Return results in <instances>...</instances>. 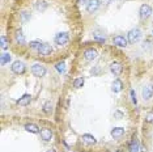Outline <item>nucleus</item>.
I'll return each mask as SVG.
<instances>
[{"instance_id": "7c9ffc66", "label": "nucleus", "mask_w": 153, "mask_h": 152, "mask_svg": "<svg viewBox=\"0 0 153 152\" xmlns=\"http://www.w3.org/2000/svg\"><path fill=\"white\" fill-rule=\"evenodd\" d=\"M47 152H56V150L55 148H50V150H47Z\"/></svg>"}, {"instance_id": "ddd939ff", "label": "nucleus", "mask_w": 153, "mask_h": 152, "mask_svg": "<svg viewBox=\"0 0 153 152\" xmlns=\"http://www.w3.org/2000/svg\"><path fill=\"white\" fill-rule=\"evenodd\" d=\"M124 135V129L123 127H114L113 130H111V136L114 138V139H119L120 136Z\"/></svg>"}, {"instance_id": "6e6552de", "label": "nucleus", "mask_w": 153, "mask_h": 152, "mask_svg": "<svg viewBox=\"0 0 153 152\" xmlns=\"http://www.w3.org/2000/svg\"><path fill=\"white\" fill-rule=\"evenodd\" d=\"M97 57H98V53H97L96 49H86L84 51V58H85V60H88V62L94 60Z\"/></svg>"}, {"instance_id": "39448f33", "label": "nucleus", "mask_w": 153, "mask_h": 152, "mask_svg": "<svg viewBox=\"0 0 153 152\" xmlns=\"http://www.w3.org/2000/svg\"><path fill=\"white\" fill-rule=\"evenodd\" d=\"M153 96V85L152 84H147L145 87H143V98L144 101L151 100Z\"/></svg>"}, {"instance_id": "2eb2a0df", "label": "nucleus", "mask_w": 153, "mask_h": 152, "mask_svg": "<svg viewBox=\"0 0 153 152\" xmlns=\"http://www.w3.org/2000/svg\"><path fill=\"white\" fill-rule=\"evenodd\" d=\"M139 151H140V144H139L137 138L134 136L130 143V152H139Z\"/></svg>"}, {"instance_id": "412c9836", "label": "nucleus", "mask_w": 153, "mask_h": 152, "mask_svg": "<svg viewBox=\"0 0 153 152\" xmlns=\"http://www.w3.org/2000/svg\"><path fill=\"white\" fill-rule=\"evenodd\" d=\"M9 62H11V54H8V53L1 54V58H0V63H1V66L9 63Z\"/></svg>"}, {"instance_id": "9d476101", "label": "nucleus", "mask_w": 153, "mask_h": 152, "mask_svg": "<svg viewBox=\"0 0 153 152\" xmlns=\"http://www.w3.org/2000/svg\"><path fill=\"white\" fill-rule=\"evenodd\" d=\"M38 53H39V55H42V57H47V55H50L53 53V47L47 43H42L41 47L38 49Z\"/></svg>"}, {"instance_id": "0eeeda50", "label": "nucleus", "mask_w": 153, "mask_h": 152, "mask_svg": "<svg viewBox=\"0 0 153 152\" xmlns=\"http://www.w3.org/2000/svg\"><path fill=\"white\" fill-rule=\"evenodd\" d=\"M100 4H101L100 0H88V1H86V11L89 13L96 12L97 9H98Z\"/></svg>"}, {"instance_id": "1a4fd4ad", "label": "nucleus", "mask_w": 153, "mask_h": 152, "mask_svg": "<svg viewBox=\"0 0 153 152\" xmlns=\"http://www.w3.org/2000/svg\"><path fill=\"white\" fill-rule=\"evenodd\" d=\"M110 71L114 74V76H119L122 74V71H123V66L118 63V62H113L110 64Z\"/></svg>"}, {"instance_id": "f257e3e1", "label": "nucleus", "mask_w": 153, "mask_h": 152, "mask_svg": "<svg viewBox=\"0 0 153 152\" xmlns=\"http://www.w3.org/2000/svg\"><path fill=\"white\" fill-rule=\"evenodd\" d=\"M140 37H141V32H140V29H132L128 32L127 34V41L130 43H136L139 39H140Z\"/></svg>"}, {"instance_id": "c85d7f7f", "label": "nucleus", "mask_w": 153, "mask_h": 152, "mask_svg": "<svg viewBox=\"0 0 153 152\" xmlns=\"http://www.w3.org/2000/svg\"><path fill=\"white\" fill-rule=\"evenodd\" d=\"M94 39L97 41V42H100V43H105V38H103V37H100L98 34H94Z\"/></svg>"}, {"instance_id": "4468645a", "label": "nucleus", "mask_w": 153, "mask_h": 152, "mask_svg": "<svg viewBox=\"0 0 153 152\" xmlns=\"http://www.w3.org/2000/svg\"><path fill=\"white\" fill-rule=\"evenodd\" d=\"M30 101H32V96L30 95H24L22 97H20L19 100H17V104H19L20 106H27L30 104Z\"/></svg>"}, {"instance_id": "7ed1b4c3", "label": "nucleus", "mask_w": 153, "mask_h": 152, "mask_svg": "<svg viewBox=\"0 0 153 152\" xmlns=\"http://www.w3.org/2000/svg\"><path fill=\"white\" fill-rule=\"evenodd\" d=\"M69 41V36L68 33L65 32H62V33H58L56 36H55V43L58 45V46H64V45H67Z\"/></svg>"}, {"instance_id": "f3484780", "label": "nucleus", "mask_w": 153, "mask_h": 152, "mask_svg": "<svg viewBox=\"0 0 153 152\" xmlns=\"http://www.w3.org/2000/svg\"><path fill=\"white\" fill-rule=\"evenodd\" d=\"M42 110L45 114H51L53 113V104L51 101H45L43 105H42Z\"/></svg>"}, {"instance_id": "4be33fe9", "label": "nucleus", "mask_w": 153, "mask_h": 152, "mask_svg": "<svg viewBox=\"0 0 153 152\" xmlns=\"http://www.w3.org/2000/svg\"><path fill=\"white\" fill-rule=\"evenodd\" d=\"M8 39H7L5 36H1V38H0V47H1V50H7L8 49Z\"/></svg>"}, {"instance_id": "9b49d317", "label": "nucleus", "mask_w": 153, "mask_h": 152, "mask_svg": "<svg viewBox=\"0 0 153 152\" xmlns=\"http://www.w3.org/2000/svg\"><path fill=\"white\" fill-rule=\"evenodd\" d=\"M113 42L118 47H126L127 43H128V41L123 36H115V37H114V39H113Z\"/></svg>"}, {"instance_id": "cd10ccee", "label": "nucleus", "mask_w": 153, "mask_h": 152, "mask_svg": "<svg viewBox=\"0 0 153 152\" xmlns=\"http://www.w3.org/2000/svg\"><path fill=\"white\" fill-rule=\"evenodd\" d=\"M123 115H124V114L122 112H119V110H115V112H114V117H115L117 119H122V118H123Z\"/></svg>"}, {"instance_id": "6ab92c4d", "label": "nucleus", "mask_w": 153, "mask_h": 152, "mask_svg": "<svg viewBox=\"0 0 153 152\" xmlns=\"http://www.w3.org/2000/svg\"><path fill=\"white\" fill-rule=\"evenodd\" d=\"M122 89H123V83H122L119 79L114 80V83H113V91L115 92V93H119Z\"/></svg>"}, {"instance_id": "393cba45", "label": "nucleus", "mask_w": 153, "mask_h": 152, "mask_svg": "<svg viewBox=\"0 0 153 152\" xmlns=\"http://www.w3.org/2000/svg\"><path fill=\"white\" fill-rule=\"evenodd\" d=\"M56 70L59 71V72H64L65 71V64H64V62H59V63H56Z\"/></svg>"}, {"instance_id": "aec40b11", "label": "nucleus", "mask_w": 153, "mask_h": 152, "mask_svg": "<svg viewBox=\"0 0 153 152\" xmlns=\"http://www.w3.org/2000/svg\"><path fill=\"white\" fill-rule=\"evenodd\" d=\"M16 41L19 45H25V36H24V33L21 32V30H19V32L16 33Z\"/></svg>"}, {"instance_id": "c756f323", "label": "nucleus", "mask_w": 153, "mask_h": 152, "mask_svg": "<svg viewBox=\"0 0 153 152\" xmlns=\"http://www.w3.org/2000/svg\"><path fill=\"white\" fill-rule=\"evenodd\" d=\"M100 3H102V4H105V5H109L110 3H113V0H100Z\"/></svg>"}, {"instance_id": "b1692460", "label": "nucleus", "mask_w": 153, "mask_h": 152, "mask_svg": "<svg viewBox=\"0 0 153 152\" xmlns=\"http://www.w3.org/2000/svg\"><path fill=\"white\" fill-rule=\"evenodd\" d=\"M41 45H42V42H41V41H32V42H30V49H39L41 47Z\"/></svg>"}, {"instance_id": "423d86ee", "label": "nucleus", "mask_w": 153, "mask_h": 152, "mask_svg": "<svg viewBox=\"0 0 153 152\" xmlns=\"http://www.w3.org/2000/svg\"><path fill=\"white\" fill-rule=\"evenodd\" d=\"M139 13H140V19L145 20V19H148V17L152 15V8L149 5H147V4H143L140 7V11H139Z\"/></svg>"}, {"instance_id": "f8f14e48", "label": "nucleus", "mask_w": 153, "mask_h": 152, "mask_svg": "<svg viewBox=\"0 0 153 152\" xmlns=\"http://www.w3.org/2000/svg\"><path fill=\"white\" fill-rule=\"evenodd\" d=\"M39 134H41V138H42L45 142H48L53 139V131L50 129H42L39 131Z\"/></svg>"}, {"instance_id": "20e7f679", "label": "nucleus", "mask_w": 153, "mask_h": 152, "mask_svg": "<svg viewBox=\"0 0 153 152\" xmlns=\"http://www.w3.org/2000/svg\"><path fill=\"white\" fill-rule=\"evenodd\" d=\"M11 70H12V72H15V74L20 75V74H24V72H25L26 67H25V64H24L22 62L16 60V62H13V64L11 66Z\"/></svg>"}, {"instance_id": "dca6fc26", "label": "nucleus", "mask_w": 153, "mask_h": 152, "mask_svg": "<svg viewBox=\"0 0 153 152\" xmlns=\"http://www.w3.org/2000/svg\"><path fill=\"white\" fill-rule=\"evenodd\" d=\"M82 142H84L85 144H94L96 143V138L93 135H90V134H84L82 135Z\"/></svg>"}, {"instance_id": "bb28decb", "label": "nucleus", "mask_w": 153, "mask_h": 152, "mask_svg": "<svg viewBox=\"0 0 153 152\" xmlns=\"http://www.w3.org/2000/svg\"><path fill=\"white\" fill-rule=\"evenodd\" d=\"M130 93H131V98H132V102L135 104V105H136L137 104V98H136V93H135V91L134 89H131L130 91Z\"/></svg>"}, {"instance_id": "f03ea898", "label": "nucleus", "mask_w": 153, "mask_h": 152, "mask_svg": "<svg viewBox=\"0 0 153 152\" xmlns=\"http://www.w3.org/2000/svg\"><path fill=\"white\" fill-rule=\"evenodd\" d=\"M32 74L37 77H43L46 75V67L43 64H39V63H36L32 67Z\"/></svg>"}, {"instance_id": "a878e982", "label": "nucleus", "mask_w": 153, "mask_h": 152, "mask_svg": "<svg viewBox=\"0 0 153 152\" xmlns=\"http://www.w3.org/2000/svg\"><path fill=\"white\" fill-rule=\"evenodd\" d=\"M145 122H148V123L153 122V112H149L147 115H145Z\"/></svg>"}, {"instance_id": "5701e85b", "label": "nucleus", "mask_w": 153, "mask_h": 152, "mask_svg": "<svg viewBox=\"0 0 153 152\" xmlns=\"http://www.w3.org/2000/svg\"><path fill=\"white\" fill-rule=\"evenodd\" d=\"M84 77H79V79H75L74 80V87L76 89H79V88H81L82 85H84Z\"/></svg>"}, {"instance_id": "a211bd4d", "label": "nucleus", "mask_w": 153, "mask_h": 152, "mask_svg": "<svg viewBox=\"0 0 153 152\" xmlns=\"http://www.w3.org/2000/svg\"><path fill=\"white\" fill-rule=\"evenodd\" d=\"M25 130L29 131V133H33V134H38L41 131L39 127L37 125H34V123H27V125H25Z\"/></svg>"}]
</instances>
